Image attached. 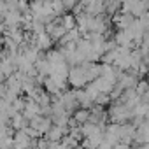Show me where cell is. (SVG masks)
<instances>
[{
    "instance_id": "7a4b0ae2",
    "label": "cell",
    "mask_w": 149,
    "mask_h": 149,
    "mask_svg": "<svg viewBox=\"0 0 149 149\" xmlns=\"http://www.w3.org/2000/svg\"><path fill=\"white\" fill-rule=\"evenodd\" d=\"M135 91H137V95H139V97L149 95V83H147V79L139 81V83H137V86H135Z\"/></svg>"
},
{
    "instance_id": "6da1fadb",
    "label": "cell",
    "mask_w": 149,
    "mask_h": 149,
    "mask_svg": "<svg viewBox=\"0 0 149 149\" xmlns=\"http://www.w3.org/2000/svg\"><path fill=\"white\" fill-rule=\"evenodd\" d=\"M133 18H135L133 14H130V13H123L121 16H118V18H116V25H118V28H121V30L128 28V26L135 21Z\"/></svg>"
},
{
    "instance_id": "3957f363",
    "label": "cell",
    "mask_w": 149,
    "mask_h": 149,
    "mask_svg": "<svg viewBox=\"0 0 149 149\" xmlns=\"http://www.w3.org/2000/svg\"><path fill=\"white\" fill-rule=\"evenodd\" d=\"M77 119H81V121H84V119H88V112H77V116H76Z\"/></svg>"
},
{
    "instance_id": "277c9868",
    "label": "cell",
    "mask_w": 149,
    "mask_h": 149,
    "mask_svg": "<svg viewBox=\"0 0 149 149\" xmlns=\"http://www.w3.org/2000/svg\"><path fill=\"white\" fill-rule=\"evenodd\" d=\"M147 83H149V70H147Z\"/></svg>"
}]
</instances>
